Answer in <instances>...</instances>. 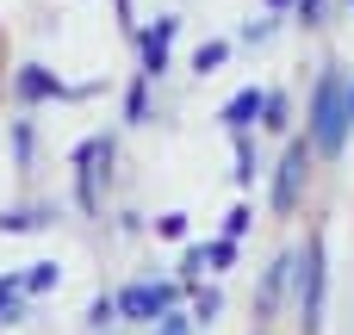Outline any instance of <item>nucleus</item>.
I'll list each match as a JSON object with an SVG mask.
<instances>
[{
    "mask_svg": "<svg viewBox=\"0 0 354 335\" xmlns=\"http://www.w3.org/2000/svg\"><path fill=\"white\" fill-rule=\"evenodd\" d=\"M292 267H299V255H280V261L268 267V280H261V298H255V317H261V323L274 317V305H280V292H286V280H292Z\"/></svg>",
    "mask_w": 354,
    "mask_h": 335,
    "instance_id": "1a4fd4ad",
    "label": "nucleus"
},
{
    "mask_svg": "<svg viewBox=\"0 0 354 335\" xmlns=\"http://www.w3.org/2000/svg\"><path fill=\"white\" fill-rule=\"evenodd\" d=\"M342 118H348V131H354V81L342 87Z\"/></svg>",
    "mask_w": 354,
    "mask_h": 335,
    "instance_id": "a878e982",
    "label": "nucleus"
},
{
    "mask_svg": "<svg viewBox=\"0 0 354 335\" xmlns=\"http://www.w3.org/2000/svg\"><path fill=\"white\" fill-rule=\"evenodd\" d=\"M261 124L268 131H286V93H268L261 99Z\"/></svg>",
    "mask_w": 354,
    "mask_h": 335,
    "instance_id": "a211bd4d",
    "label": "nucleus"
},
{
    "mask_svg": "<svg viewBox=\"0 0 354 335\" xmlns=\"http://www.w3.org/2000/svg\"><path fill=\"white\" fill-rule=\"evenodd\" d=\"M292 274H299V329L317 335L324 329V286H330V255H324V236H317V230H311L305 261H299Z\"/></svg>",
    "mask_w": 354,
    "mask_h": 335,
    "instance_id": "f03ea898",
    "label": "nucleus"
},
{
    "mask_svg": "<svg viewBox=\"0 0 354 335\" xmlns=\"http://www.w3.org/2000/svg\"><path fill=\"white\" fill-rule=\"evenodd\" d=\"M311 137H292L286 155H280V174H274V211H292L299 193H305V174H311Z\"/></svg>",
    "mask_w": 354,
    "mask_h": 335,
    "instance_id": "7ed1b4c3",
    "label": "nucleus"
},
{
    "mask_svg": "<svg viewBox=\"0 0 354 335\" xmlns=\"http://www.w3.org/2000/svg\"><path fill=\"white\" fill-rule=\"evenodd\" d=\"M156 236H162V242H180V236H187V211H168V218H156Z\"/></svg>",
    "mask_w": 354,
    "mask_h": 335,
    "instance_id": "412c9836",
    "label": "nucleus"
},
{
    "mask_svg": "<svg viewBox=\"0 0 354 335\" xmlns=\"http://www.w3.org/2000/svg\"><path fill=\"white\" fill-rule=\"evenodd\" d=\"M317 12H324V0H299V25H317Z\"/></svg>",
    "mask_w": 354,
    "mask_h": 335,
    "instance_id": "393cba45",
    "label": "nucleus"
},
{
    "mask_svg": "<svg viewBox=\"0 0 354 335\" xmlns=\"http://www.w3.org/2000/svg\"><path fill=\"white\" fill-rule=\"evenodd\" d=\"M56 280H62V274H56V261H37V267L25 274V292H56Z\"/></svg>",
    "mask_w": 354,
    "mask_h": 335,
    "instance_id": "f3484780",
    "label": "nucleus"
},
{
    "mask_svg": "<svg viewBox=\"0 0 354 335\" xmlns=\"http://www.w3.org/2000/svg\"><path fill=\"white\" fill-rule=\"evenodd\" d=\"M261 99H268L261 87H243V93H230V99H224V112H218V124H224L230 137H236V131H255V124H261Z\"/></svg>",
    "mask_w": 354,
    "mask_h": 335,
    "instance_id": "6e6552de",
    "label": "nucleus"
},
{
    "mask_svg": "<svg viewBox=\"0 0 354 335\" xmlns=\"http://www.w3.org/2000/svg\"><path fill=\"white\" fill-rule=\"evenodd\" d=\"M286 6H299V0H268V12H286Z\"/></svg>",
    "mask_w": 354,
    "mask_h": 335,
    "instance_id": "bb28decb",
    "label": "nucleus"
},
{
    "mask_svg": "<svg viewBox=\"0 0 354 335\" xmlns=\"http://www.w3.org/2000/svg\"><path fill=\"white\" fill-rule=\"evenodd\" d=\"M118 12H124V19H131V0H118Z\"/></svg>",
    "mask_w": 354,
    "mask_h": 335,
    "instance_id": "cd10ccee",
    "label": "nucleus"
},
{
    "mask_svg": "<svg viewBox=\"0 0 354 335\" xmlns=\"http://www.w3.org/2000/svg\"><path fill=\"white\" fill-rule=\"evenodd\" d=\"M274 37V19H255V25H243V44H268Z\"/></svg>",
    "mask_w": 354,
    "mask_h": 335,
    "instance_id": "b1692460",
    "label": "nucleus"
},
{
    "mask_svg": "<svg viewBox=\"0 0 354 335\" xmlns=\"http://www.w3.org/2000/svg\"><path fill=\"white\" fill-rule=\"evenodd\" d=\"M249 218H255L249 205H230V211H224V236H236V242H243V236H249Z\"/></svg>",
    "mask_w": 354,
    "mask_h": 335,
    "instance_id": "aec40b11",
    "label": "nucleus"
},
{
    "mask_svg": "<svg viewBox=\"0 0 354 335\" xmlns=\"http://www.w3.org/2000/svg\"><path fill=\"white\" fill-rule=\"evenodd\" d=\"M106 162H112V137H87V143H75V199H81V211L100 205V199H93V174H106Z\"/></svg>",
    "mask_w": 354,
    "mask_h": 335,
    "instance_id": "39448f33",
    "label": "nucleus"
},
{
    "mask_svg": "<svg viewBox=\"0 0 354 335\" xmlns=\"http://www.w3.org/2000/svg\"><path fill=\"white\" fill-rule=\"evenodd\" d=\"M218 311H224V298H218L212 286H205V292H193V323H212Z\"/></svg>",
    "mask_w": 354,
    "mask_h": 335,
    "instance_id": "6ab92c4d",
    "label": "nucleus"
},
{
    "mask_svg": "<svg viewBox=\"0 0 354 335\" xmlns=\"http://www.w3.org/2000/svg\"><path fill=\"white\" fill-rule=\"evenodd\" d=\"M230 261H236V236H218V242H205V267H212V274H224Z\"/></svg>",
    "mask_w": 354,
    "mask_h": 335,
    "instance_id": "dca6fc26",
    "label": "nucleus"
},
{
    "mask_svg": "<svg viewBox=\"0 0 354 335\" xmlns=\"http://www.w3.org/2000/svg\"><path fill=\"white\" fill-rule=\"evenodd\" d=\"M174 31H180V19H174V12H162V19H156V25L143 31V44H137L143 68H137V75H149V81H156V75L168 68V50H174Z\"/></svg>",
    "mask_w": 354,
    "mask_h": 335,
    "instance_id": "423d86ee",
    "label": "nucleus"
},
{
    "mask_svg": "<svg viewBox=\"0 0 354 335\" xmlns=\"http://www.w3.org/2000/svg\"><path fill=\"white\" fill-rule=\"evenodd\" d=\"M348 6H354V0H348Z\"/></svg>",
    "mask_w": 354,
    "mask_h": 335,
    "instance_id": "c85d7f7f",
    "label": "nucleus"
},
{
    "mask_svg": "<svg viewBox=\"0 0 354 335\" xmlns=\"http://www.w3.org/2000/svg\"><path fill=\"white\" fill-rule=\"evenodd\" d=\"M50 224V211L44 205H19V211H0V230L6 236H25V230H44Z\"/></svg>",
    "mask_w": 354,
    "mask_h": 335,
    "instance_id": "9d476101",
    "label": "nucleus"
},
{
    "mask_svg": "<svg viewBox=\"0 0 354 335\" xmlns=\"http://www.w3.org/2000/svg\"><path fill=\"white\" fill-rule=\"evenodd\" d=\"M12 149H19V162L31 168V118H19V124H12Z\"/></svg>",
    "mask_w": 354,
    "mask_h": 335,
    "instance_id": "4be33fe9",
    "label": "nucleus"
},
{
    "mask_svg": "<svg viewBox=\"0 0 354 335\" xmlns=\"http://www.w3.org/2000/svg\"><path fill=\"white\" fill-rule=\"evenodd\" d=\"M224 62H230V44H224V37H212V44L193 50V75H218Z\"/></svg>",
    "mask_w": 354,
    "mask_h": 335,
    "instance_id": "f8f14e48",
    "label": "nucleus"
},
{
    "mask_svg": "<svg viewBox=\"0 0 354 335\" xmlns=\"http://www.w3.org/2000/svg\"><path fill=\"white\" fill-rule=\"evenodd\" d=\"M342 87H348V75L342 68H330L324 81H317V93H311V149L324 155V162H336L342 149H348V118H342Z\"/></svg>",
    "mask_w": 354,
    "mask_h": 335,
    "instance_id": "f257e3e1",
    "label": "nucleus"
},
{
    "mask_svg": "<svg viewBox=\"0 0 354 335\" xmlns=\"http://www.w3.org/2000/svg\"><path fill=\"white\" fill-rule=\"evenodd\" d=\"M143 118H149V75H137L124 93V124H143Z\"/></svg>",
    "mask_w": 354,
    "mask_h": 335,
    "instance_id": "4468645a",
    "label": "nucleus"
},
{
    "mask_svg": "<svg viewBox=\"0 0 354 335\" xmlns=\"http://www.w3.org/2000/svg\"><path fill=\"white\" fill-rule=\"evenodd\" d=\"M19 298H25V280H19V274H6V280H0V329H12V323L25 317V305H19Z\"/></svg>",
    "mask_w": 354,
    "mask_h": 335,
    "instance_id": "9b49d317",
    "label": "nucleus"
},
{
    "mask_svg": "<svg viewBox=\"0 0 354 335\" xmlns=\"http://www.w3.org/2000/svg\"><path fill=\"white\" fill-rule=\"evenodd\" d=\"M87 329H93V335H112V329H118V298L100 292V298L87 305Z\"/></svg>",
    "mask_w": 354,
    "mask_h": 335,
    "instance_id": "ddd939ff",
    "label": "nucleus"
},
{
    "mask_svg": "<svg viewBox=\"0 0 354 335\" xmlns=\"http://www.w3.org/2000/svg\"><path fill=\"white\" fill-rule=\"evenodd\" d=\"M199 267H205V249H187V255H180V280L199 286Z\"/></svg>",
    "mask_w": 354,
    "mask_h": 335,
    "instance_id": "5701e85b",
    "label": "nucleus"
},
{
    "mask_svg": "<svg viewBox=\"0 0 354 335\" xmlns=\"http://www.w3.org/2000/svg\"><path fill=\"white\" fill-rule=\"evenodd\" d=\"M174 298H180V286H168V280H156V286H124L118 292V323H156L162 311H174Z\"/></svg>",
    "mask_w": 354,
    "mask_h": 335,
    "instance_id": "20e7f679",
    "label": "nucleus"
},
{
    "mask_svg": "<svg viewBox=\"0 0 354 335\" xmlns=\"http://www.w3.org/2000/svg\"><path fill=\"white\" fill-rule=\"evenodd\" d=\"M75 93H87V87H62V81H56L50 68H37V62L19 68V99H25V106H37V99H75Z\"/></svg>",
    "mask_w": 354,
    "mask_h": 335,
    "instance_id": "0eeeda50",
    "label": "nucleus"
},
{
    "mask_svg": "<svg viewBox=\"0 0 354 335\" xmlns=\"http://www.w3.org/2000/svg\"><path fill=\"white\" fill-rule=\"evenodd\" d=\"M230 174H236V186H249V180L261 174V162H255V143H249V131H236V168H230Z\"/></svg>",
    "mask_w": 354,
    "mask_h": 335,
    "instance_id": "2eb2a0df",
    "label": "nucleus"
}]
</instances>
